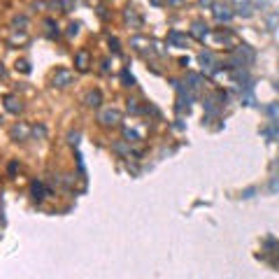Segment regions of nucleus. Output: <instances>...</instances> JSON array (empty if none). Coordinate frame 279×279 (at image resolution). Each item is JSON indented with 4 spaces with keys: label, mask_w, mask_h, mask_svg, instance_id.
<instances>
[{
    "label": "nucleus",
    "mask_w": 279,
    "mask_h": 279,
    "mask_svg": "<svg viewBox=\"0 0 279 279\" xmlns=\"http://www.w3.org/2000/svg\"><path fill=\"white\" fill-rule=\"evenodd\" d=\"M200 2H203V5H212V0H200Z\"/></svg>",
    "instance_id": "nucleus-20"
},
{
    "label": "nucleus",
    "mask_w": 279,
    "mask_h": 279,
    "mask_svg": "<svg viewBox=\"0 0 279 279\" xmlns=\"http://www.w3.org/2000/svg\"><path fill=\"white\" fill-rule=\"evenodd\" d=\"M77 30H79V26H77V23H72V26H70V35H77Z\"/></svg>",
    "instance_id": "nucleus-19"
},
{
    "label": "nucleus",
    "mask_w": 279,
    "mask_h": 279,
    "mask_svg": "<svg viewBox=\"0 0 279 279\" xmlns=\"http://www.w3.org/2000/svg\"><path fill=\"white\" fill-rule=\"evenodd\" d=\"M72 72L70 70H56V75H54V86H58V89H65V86H70L72 84Z\"/></svg>",
    "instance_id": "nucleus-1"
},
{
    "label": "nucleus",
    "mask_w": 279,
    "mask_h": 279,
    "mask_svg": "<svg viewBox=\"0 0 279 279\" xmlns=\"http://www.w3.org/2000/svg\"><path fill=\"white\" fill-rule=\"evenodd\" d=\"M203 105H205V109H207V114H210V116H217L219 114V105H217V100H214V98H207Z\"/></svg>",
    "instance_id": "nucleus-7"
},
{
    "label": "nucleus",
    "mask_w": 279,
    "mask_h": 279,
    "mask_svg": "<svg viewBox=\"0 0 279 279\" xmlns=\"http://www.w3.org/2000/svg\"><path fill=\"white\" fill-rule=\"evenodd\" d=\"M254 193H256V189H247L242 191V198H254Z\"/></svg>",
    "instance_id": "nucleus-16"
},
{
    "label": "nucleus",
    "mask_w": 279,
    "mask_h": 279,
    "mask_svg": "<svg viewBox=\"0 0 279 279\" xmlns=\"http://www.w3.org/2000/svg\"><path fill=\"white\" fill-rule=\"evenodd\" d=\"M126 137H128V142H135V140H137V133H135V130H126Z\"/></svg>",
    "instance_id": "nucleus-14"
},
{
    "label": "nucleus",
    "mask_w": 279,
    "mask_h": 279,
    "mask_svg": "<svg viewBox=\"0 0 279 279\" xmlns=\"http://www.w3.org/2000/svg\"><path fill=\"white\" fill-rule=\"evenodd\" d=\"M70 142H72V144L79 142V133H72V135H70Z\"/></svg>",
    "instance_id": "nucleus-18"
},
{
    "label": "nucleus",
    "mask_w": 279,
    "mask_h": 279,
    "mask_svg": "<svg viewBox=\"0 0 279 279\" xmlns=\"http://www.w3.org/2000/svg\"><path fill=\"white\" fill-rule=\"evenodd\" d=\"M86 105H89V107H98V105H100V91H91V93L86 95Z\"/></svg>",
    "instance_id": "nucleus-9"
},
{
    "label": "nucleus",
    "mask_w": 279,
    "mask_h": 279,
    "mask_svg": "<svg viewBox=\"0 0 279 279\" xmlns=\"http://www.w3.org/2000/svg\"><path fill=\"white\" fill-rule=\"evenodd\" d=\"M270 193H277V177L270 179Z\"/></svg>",
    "instance_id": "nucleus-15"
},
{
    "label": "nucleus",
    "mask_w": 279,
    "mask_h": 279,
    "mask_svg": "<svg viewBox=\"0 0 279 279\" xmlns=\"http://www.w3.org/2000/svg\"><path fill=\"white\" fill-rule=\"evenodd\" d=\"M77 68L79 70L89 68V54H86V51H79V54H77Z\"/></svg>",
    "instance_id": "nucleus-10"
},
{
    "label": "nucleus",
    "mask_w": 279,
    "mask_h": 279,
    "mask_svg": "<svg viewBox=\"0 0 279 279\" xmlns=\"http://www.w3.org/2000/svg\"><path fill=\"white\" fill-rule=\"evenodd\" d=\"M30 191H33V196L37 198V200H42V198L47 196V186L42 184V182H33V186H30Z\"/></svg>",
    "instance_id": "nucleus-5"
},
{
    "label": "nucleus",
    "mask_w": 279,
    "mask_h": 279,
    "mask_svg": "<svg viewBox=\"0 0 279 279\" xmlns=\"http://www.w3.org/2000/svg\"><path fill=\"white\" fill-rule=\"evenodd\" d=\"M212 12H214L217 21H231L233 19V12H228V9L221 5H212Z\"/></svg>",
    "instance_id": "nucleus-4"
},
{
    "label": "nucleus",
    "mask_w": 279,
    "mask_h": 279,
    "mask_svg": "<svg viewBox=\"0 0 279 279\" xmlns=\"http://www.w3.org/2000/svg\"><path fill=\"white\" fill-rule=\"evenodd\" d=\"M275 26H277V14H270V16H268V28H270V30H275Z\"/></svg>",
    "instance_id": "nucleus-13"
},
{
    "label": "nucleus",
    "mask_w": 279,
    "mask_h": 279,
    "mask_svg": "<svg viewBox=\"0 0 279 279\" xmlns=\"http://www.w3.org/2000/svg\"><path fill=\"white\" fill-rule=\"evenodd\" d=\"M5 107L9 109V112H19L21 105H16V100H14V98H7V105H5Z\"/></svg>",
    "instance_id": "nucleus-12"
},
{
    "label": "nucleus",
    "mask_w": 279,
    "mask_h": 279,
    "mask_svg": "<svg viewBox=\"0 0 279 279\" xmlns=\"http://www.w3.org/2000/svg\"><path fill=\"white\" fill-rule=\"evenodd\" d=\"M119 121H121V112H119V109H105L100 114L102 126H116Z\"/></svg>",
    "instance_id": "nucleus-2"
},
{
    "label": "nucleus",
    "mask_w": 279,
    "mask_h": 279,
    "mask_svg": "<svg viewBox=\"0 0 279 279\" xmlns=\"http://www.w3.org/2000/svg\"><path fill=\"white\" fill-rule=\"evenodd\" d=\"M168 37H170V42L175 44V47H186V35L177 33V30H172V33L168 35Z\"/></svg>",
    "instance_id": "nucleus-6"
},
{
    "label": "nucleus",
    "mask_w": 279,
    "mask_h": 279,
    "mask_svg": "<svg viewBox=\"0 0 279 279\" xmlns=\"http://www.w3.org/2000/svg\"><path fill=\"white\" fill-rule=\"evenodd\" d=\"M200 82H203V79H200V77L198 75H189V89H200Z\"/></svg>",
    "instance_id": "nucleus-11"
},
{
    "label": "nucleus",
    "mask_w": 279,
    "mask_h": 279,
    "mask_svg": "<svg viewBox=\"0 0 279 279\" xmlns=\"http://www.w3.org/2000/svg\"><path fill=\"white\" fill-rule=\"evenodd\" d=\"M233 5H235V12L240 16H252V5H249V0H233Z\"/></svg>",
    "instance_id": "nucleus-3"
},
{
    "label": "nucleus",
    "mask_w": 279,
    "mask_h": 279,
    "mask_svg": "<svg viewBox=\"0 0 279 279\" xmlns=\"http://www.w3.org/2000/svg\"><path fill=\"white\" fill-rule=\"evenodd\" d=\"M123 82H126V86H133V77L128 72H123Z\"/></svg>",
    "instance_id": "nucleus-17"
},
{
    "label": "nucleus",
    "mask_w": 279,
    "mask_h": 279,
    "mask_svg": "<svg viewBox=\"0 0 279 279\" xmlns=\"http://www.w3.org/2000/svg\"><path fill=\"white\" fill-rule=\"evenodd\" d=\"M191 35H193V37H198V40H203L205 35H207V26H203V23H193Z\"/></svg>",
    "instance_id": "nucleus-8"
}]
</instances>
